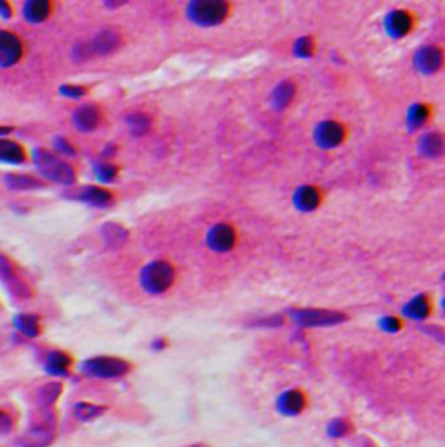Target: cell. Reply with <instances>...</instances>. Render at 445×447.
<instances>
[{
	"instance_id": "13",
	"label": "cell",
	"mask_w": 445,
	"mask_h": 447,
	"mask_svg": "<svg viewBox=\"0 0 445 447\" xmlns=\"http://www.w3.org/2000/svg\"><path fill=\"white\" fill-rule=\"evenodd\" d=\"M444 65V53L440 47L426 46L417 51L416 54V68L424 75L436 74Z\"/></svg>"
},
{
	"instance_id": "4",
	"label": "cell",
	"mask_w": 445,
	"mask_h": 447,
	"mask_svg": "<svg viewBox=\"0 0 445 447\" xmlns=\"http://www.w3.org/2000/svg\"><path fill=\"white\" fill-rule=\"evenodd\" d=\"M188 16L192 21L202 26L220 25L230 16L228 2H192L188 6Z\"/></svg>"
},
{
	"instance_id": "28",
	"label": "cell",
	"mask_w": 445,
	"mask_h": 447,
	"mask_svg": "<svg viewBox=\"0 0 445 447\" xmlns=\"http://www.w3.org/2000/svg\"><path fill=\"white\" fill-rule=\"evenodd\" d=\"M294 93H296V86H294V82L285 81V82L278 84L275 93H273V101H275L277 109H285V106L292 101Z\"/></svg>"
},
{
	"instance_id": "3",
	"label": "cell",
	"mask_w": 445,
	"mask_h": 447,
	"mask_svg": "<svg viewBox=\"0 0 445 447\" xmlns=\"http://www.w3.org/2000/svg\"><path fill=\"white\" fill-rule=\"evenodd\" d=\"M82 373L89 378H101V380H115L126 376L131 371V364L118 357H93L82 364Z\"/></svg>"
},
{
	"instance_id": "17",
	"label": "cell",
	"mask_w": 445,
	"mask_h": 447,
	"mask_svg": "<svg viewBox=\"0 0 445 447\" xmlns=\"http://www.w3.org/2000/svg\"><path fill=\"white\" fill-rule=\"evenodd\" d=\"M431 312L433 301L430 296H426V294H419V296L412 298L404 308V313L407 315V317L414 318V321H424V318L430 317Z\"/></svg>"
},
{
	"instance_id": "1",
	"label": "cell",
	"mask_w": 445,
	"mask_h": 447,
	"mask_svg": "<svg viewBox=\"0 0 445 447\" xmlns=\"http://www.w3.org/2000/svg\"><path fill=\"white\" fill-rule=\"evenodd\" d=\"M34 164L42 176H46L49 181L58 183V185L70 186L73 185L75 178H77L75 169L68 162L44 149H37L34 151Z\"/></svg>"
},
{
	"instance_id": "33",
	"label": "cell",
	"mask_w": 445,
	"mask_h": 447,
	"mask_svg": "<svg viewBox=\"0 0 445 447\" xmlns=\"http://www.w3.org/2000/svg\"><path fill=\"white\" fill-rule=\"evenodd\" d=\"M379 326L383 327V329L387 331V333H399V331L404 327L402 321H400L399 317H384V318H381Z\"/></svg>"
},
{
	"instance_id": "6",
	"label": "cell",
	"mask_w": 445,
	"mask_h": 447,
	"mask_svg": "<svg viewBox=\"0 0 445 447\" xmlns=\"http://www.w3.org/2000/svg\"><path fill=\"white\" fill-rule=\"evenodd\" d=\"M292 317L297 324L306 327L336 326L348 318L344 313L332 312V310H297V312L292 313Z\"/></svg>"
},
{
	"instance_id": "5",
	"label": "cell",
	"mask_w": 445,
	"mask_h": 447,
	"mask_svg": "<svg viewBox=\"0 0 445 447\" xmlns=\"http://www.w3.org/2000/svg\"><path fill=\"white\" fill-rule=\"evenodd\" d=\"M56 437V418L49 409H44V418L35 421L31 428L19 438L21 447H46L54 441Z\"/></svg>"
},
{
	"instance_id": "24",
	"label": "cell",
	"mask_w": 445,
	"mask_h": 447,
	"mask_svg": "<svg viewBox=\"0 0 445 447\" xmlns=\"http://www.w3.org/2000/svg\"><path fill=\"white\" fill-rule=\"evenodd\" d=\"M4 181H6L7 189L11 190H37L44 186L41 181H37L31 176H26V174H7Z\"/></svg>"
},
{
	"instance_id": "8",
	"label": "cell",
	"mask_w": 445,
	"mask_h": 447,
	"mask_svg": "<svg viewBox=\"0 0 445 447\" xmlns=\"http://www.w3.org/2000/svg\"><path fill=\"white\" fill-rule=\"evenodd\" d=\"M237 244V230L228 223H218L208 233V246L216 253H228Z\"/></svg>"
},
{
	"instance_id": "11",
	"label": "cell",
	"mask_w": 445,
	"mask_h": 447,
	"mask_svg": "<svg viewBox=\"0 0 445 447\" xmlns=\"http://www.w3.org/2000/svg\"><path fill=\"white\" fill-rule=\"evenodd\" d=\"M118 46H121V35L113 30H103L93 39V42L81 46L78 49H82L81 58H87L93 54H110Z\"/></svg>"
},
{
	"instance_id": "2",
	"label": "cell",
	"mask_w": 445,
	"mask_h": 447,
	"mask_svg": "<svg viewBox=\"0 0 445 447\" xmlns=\"http://www.w3.org/2000/svg\"><path fill=\"white\" fill-rule=\"evenodd\" d=\"M176 281V270L169 261L157 259V261L146 265L141 271V286L146 293L162 294L170 289Z\"/></svg>"
},
{
	"instance_id": "9",
	"label": "cell",
	"mask_w": 445,
	"mask_h": 447,
	"mask_svg": "<svg viewBox=\"0 0 445 447\" xmlns=\"http://www.w3.org/2000/svg\"><path fill=\"white\" fill-rule=\"evenodd\" d=\"M0 281L14 298H30V287L26 286V282L19 277L18 271L11 266V263L2 254H0Z\"/></svg>"
},
{
	"instance_id": "14",
	"label": "cell",
	"mask_w": 445,
	"mask_h": 447,
	"mask_svg": "<svg viewBox=\"0 0 445 447\" xmlns=\"http://www.w3.org/2000/svg\"><path fill=\"white\" fill-rule=\"evenodd\" d=\"M308 406V397L301 390H287L278 397L277 411L284 416H297Z\"/></svg>"
},
{
	"instance_id": "15",
	"label": "cell",
	"mask_w": 445,
	"mask_h": 447,
	"mask_svg": "<svg viewBox=\"0 0 445 447\" xmlns=\"http://www.w3.org/2000/svg\"><path fill=\"white\" fill-rule=\"evenodd\" d=\"M103 114L96 105H82L81 109L73 114V124L81 133H91L96 131L101 124Z\"/></svg>"
},
{
	"instance_id": "30",
	"label": "cell",
	"mask_w": 445,
	"mask_h": 447,
	"mask_svg": "<svg viewBox=\"0 0 445 447\" xmlns=\"http://www.w3.org/2000/svg\"><path fill=\"white\" fill-rule=\"evenodd\" d=\"M352 432V423L344 418H336L327 425V435L332 438H343Z\"/></svg>"
},
{
	"instance_id": "18",
	"label": "cell",
	"mask_w": 445,
	"mask_h": 447,
	"mask_svg": "<svg viewBox=\"0 0 445 447\" xmlns=\"http://www.w3.org/2000/svg\"><path fill=\"white\" fill-rule=\"evenodd\" d=\"M71 367V357L61 350H54L47 355L46 371L53 376H66Z\"/></svg>"
},
{
	"instance_id": "20",
	"label": "cell",
	"mask_w": 445,
	"mask_h": 447,
	"mask_svg": "<svg viewBox=\"0 0 445 447\" xmlns=\"http://www.w3.org/2000/svg\"><path fill=\"white\" fill-rule=\"evenodd\" d=\"M81 199L82 201L93 204V206H110L111 202H113L115 195L113 191L105 189V186H89V189H86L81 194Z\"/></svg>"
},
{
	"instance_id": "32",
	"label": "cell",
	"mask_w": 445,
	"mask_h": 447,
	"mask_svg": "<svg viewBox=\"0 0 445 447\" xmlns=\"http://www.w3.org/2000/svg\"><path fill=\"white\" fill-rule=\"evenodd\" d=\"M294 53H296L300 58H312L313 53H315V42H313L312 37H303L296 42L294 46Z\"/></svg>"
},
{
	"instance_id": "10",
	"label": "cell",
	"mask_w": 445,
	"mask_h": 447,
	"mask_svg": "<svg viewBox=\"0 0 445 447\" xmlns=\"http://www.w3.org/2000/svg\"><path fill=\"white\" fill-rule=\"evenodd\" d=\"M23 56V42L14 34L0 30V68L16 65Z\"/></svg>"
},
{
	"instance_id": "37",
	"label": "cell",
	"mask_w": 445,
	"mask_h": 447,
	"mask_svg": "<svg viewBox=\"0 0 445 447\" xmlns=\"http://www.w3.org/2000/svg\"><path fill=\"white\" fill-rule=\"evenodd\" d=\"M0 14H2L4 19H9L11 18V7L7 6L6 2H0Z\"/></svg>"
},
{
	"instance_id": "40",
	"label": "cell",
	"mask_w": 445,
	"mask_h": 447,
	"mask_svg": "<svg viewBox=\"0 0 445 447\" xmlns=\"http://www.w3.org/2000/svg\"><path fill=\"white\" fill-rule=\"evenodd\" d=\"M188 447H209V446H205V444H193V446H188Z\"/></svg>"
},
{
	"instance_id": "31",
	"label": "cell",
	"mask_w": 445,
	"mask_h": 447,
	"mask_svg": "<svg viewBox=\"0 0 445 447\" xmlns=\"http://www.w3.org/2000/svg\"><path fill=\"white\" fill-rule=\"evenodd\" d=\"M117 174H118V167L111 162H103L96 167V176L99 181H103V183L113 181V179L117 178Z\"/></svg>"
},
{
	"instance_id": "16",
	"label": "cell",
	"mask_w": 445,
	"mask_h": 447,
	"mask_svg": "<svg viewBox=\"0 0 445 447\" xmlns=\"http://www.w3.org/2000/svg\"><path fill=\"white\" fill-rule=\"evenodd\" d=\"M322 204V191L317 186L305 185L301 189H297L294 194V206L297 207L303 213H310V211H315Z\"/></svg>"
},
{
	"instance_id": "12",
	"label": "cell",
	"mask_w": 445,
	"mask_h": 447,
	"mask_svg": "<svg viewBox=\"0 0 445 447\" xmlns=\"http://www.w3.org/2000/svg\"><path fill=\"white\" fill-rule=\"evenodd\" d=\"M414 25H416L414 14H411L409 11L404 9L392 11V13L387 16V19H384L387 31L395 39L407 37V35L414 30Z\"/></svg>"
},
{
	"instance_id": "22",
	"label": "cell",
	"mask_w": 445,
	"mask_h": 447,
	"mask_svg": "<svg viewBox=\"0 0 445 447\" xmlns=\"http://www.w3.org/2000/svg\"><path fill=\"white\" fill-rule=\"evenodd\" d=\"M25 161V151L18 143L9 139H0V162L21 164Z\"/></svg>"
},
{
	"instance_id": "7",
	"label": "cell",
	"mask_w": 445,
	"mask_h": 447,
	"mask_svg": "<svg viewBox=\"0 0 445 447\" xmlns=\"http://www.w3.org/2000/svg\"><path fill=\"white\" fill-rule=\"evenodd\" d=\"M347 136V127L337 121H324L315 129V141L322 149H336L343 145Z\"/></svg>"
},
{
	"instance_id": "21",
	"label": "cell",
	"mask_w": 445,
	"mask_h": 447,
	"mask_svg": "<svg viewBox=\"0 0 445 447\" xmlns=\"http://www.w3.org/2000/svg\"><path fill=\"white\" fill-rule=\"evenodd\" d=\"M14 327L26 338H37L41 334V321L35 315L21 313L14 317Z\"/></svg>"
},
{
	"instance_id": "29",
	"label": "cell",
	"mask_w": 445,
	"mask_h": 447,
	"mask_svg": "<svg viewBox=\"0 0 445 447\" xmlns=\"http://www.w3.org/2000/svg\"><path fill=\"white\" fill-rule=\"evenodd\" d=\"M127 122H129L131 131H133L134 134L148 133L150 127H152V119H150L146 114H143V111H138V114H131L129 119H127Z\"/></svg>"
},
{
	"instance_id": "19",
	"label": "cell",
	"mask_w": 445,
	"mask_h": 447,
	"mask_svg": "<svg viewBox=\"0 0 445 447\" xmlns=\"http://www.w3.org/2000/svg\"><path fill=\"white\" fill-rule=\"evenodd\" d=\"M23 14L28 23H42L49 18L51 14V2L46 0H30L23 7Z\"/></svg>"
},
{
	"instance_id": "34",
	"label": "cell",
	"mask_w": 445,
	"mask_h": 447,
	"mask_svg": "<svg viewBox=\"0 0 445 447\" xmlns=\"http://www.w3.org/2000/svg\"><path fill=\"white\" fill-rule=\"evenodd\" d=\"M14 430V420L9 413L0 409V435H7Z\"/></svg>"
},
{
	"instance_id": "27",
	"label": "cell",
	"mask_w": 445,
	"mask_h": 447,
	"mask_svg": "<svg viewBox=\"0 0 445 447\" xmlns=\"http://www.w3.org/2000/svg\"><path fill=\"white\" fill-rule=\"evenodd\" d=\"M433 114V109L430 105H426V103H419V105H414L411 110H409V115H407V121H409V126L411 127H421L423 124H426L428 121H430Z\"/></svg>"
},
{
	"instance_id": "25",
	"label": "cell",
	"mask_w": 445,
	"mask_h": 447,
	"mask_svg": "<svg viewBox=\"0 0 445 447\" xmlns=\"http://www.w3.org/2000/svg\"><path fill=\"white\" fill-rule=\"evenodd\" d=\"M106 411V407L96 406V404H89V402H77L73 406V416L77 418L78 421H93L96 420L98 416H101Z\"/></svg>"
},
{
	"instance_id": "23",
	"label": "cell",
	"mask_w": 445,
	"mask_h": 447,
	"mask_svg": "<svg viewBox=\"0 0 445 447\" xmlns=\"http://www.w3.org/2000/svg\"><path fill=\"white\" fill-rule=\"evenodd\" d=\"M419 150L423 151L426 157H440L444 151V138L439 133H428L421 138Z\"/></svg>"
},
{
	"instance_id": "36",
	"label": "cell",
	"mask_w": 445,
	"mask_h": 447,
	"mask_svg": "<svg viewBox=\"0 0 445 447\" xmlns=\"http://www.w3.org/2000/svg\"><path fill=\"white\" fill-rule=\"evenodd\" d=\"M54 146H56V149H58L59 151H61L63 155H73V154H75L73 146H71L70 143L66 141L65 138H56V139H54Z\"/></svg>"
},
{
	"instance_id": "26",
	"label": "cell",
	"mask_w": 445,
	"mask_h": 447,
	"mask_svg": "<svg viewBox=\"0 0 445 447\" xmlns=\"http://www.w3.org/2000/svg\"><path fill=\"white\" fill-rule=\"evenodd\" d=\"M59 393H61V385L59 383H49V385H44L37 393L39 406L42 409H51L56 401H58Z\"/></svg>"
},
{
	"instance_id": "38",
	"label": "cell",
	"mask_w": 445,
	"mask_h": 447,
	"mask_svg": "<svg viewBox=\"0 0 445 447\" xmlns=\"http://www.w3.org/2000/svg\"><path fill=\"white\" fill-rule=\"evenodd\" d=\"M152 346H153V348H155V350H164V348H165V346H167V341H165V339L158 338V339H157V341H153V345H152Z\"/></svg>"
},
{
	"instance_id": "35",
	"label": "cell",
	"mask_w": 445,
	"mask_h": 447,
	"mask_svg": "<svg viewBox=\"0 0 445 447\" xmlns=\"http://www.w3.org/2000/svg\"><path fill=\"white\" fill-rule=\"evenodd\" d=\"M59 93L68 96V98H82L86 94V89L82 86H63Z\"/></svg>"
},
{
	"instance_id": "39",
	"label": "cell",
	"mask_w": 445,
	"mask_h": 447,
	"mask_svg": "<svg viewBox=\"0 0 445 447\" xmlns=\"http://www.w3.org/2000/svg\"><path fill=\"white\" fill-rule=\"evenodd\" d=\"M11 129H7V127H0V136L2 134H6V133H9Z\"/></svg>"
}]
</instances>
